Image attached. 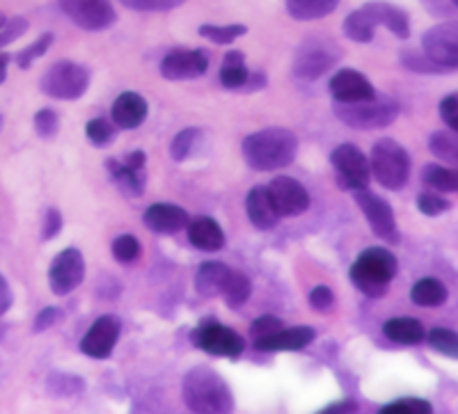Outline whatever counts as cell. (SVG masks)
Here are the masks:
<instances>
[{"label":"cell","instance_id":"obj_52","mask_svg":"<svg viewBox=\"0 0 458 414\" xmlns=\"http://www.w3.org/2000/svg\"><path fill=\"white\" fill-rule=\"evenodd\" d=\"M12 302H14V295H12L10 284H7L5 277L0 275V317H3L5 311H10Z\"/></svg>","mask_w":458,"mask_h":414},{"label":"cell","instance_id":"obj_45","mask_svg":"<svg viewBox=\"0 0 458 414\" xmlns=\"http://www.w3.org/2000/svg\"><path fill=\"white\" fill-rule=\"evenodd\" d=\"M310 305H312L314 311H318V314H328L330 309H333L335 305V295L333 291L328 289V286H314L312 291H310Z\"/></svg>","mask_w":458,"mask_h":414},{"label":"cell","instance_id":"obj_41","mask_svg":"<svg viewBox=\"0 0 458 414\" xmlns=\"http://www.w3.org/2000/svg\"><path fill=\"white\" fill-rule=\"evenodd\" d=\"M51 44H53V32H47V35L39 37L35 44H30V46L23 48V51L16 55V64H19L21 69H28L32 63H35L37 57H42L44 53L48 51Z\"/></svg>","mask_w":458,"mask_h":414},{"label":"cell","instance_id":"obj_1","mask_svg":"<svg viewBox=\"0 0 458 414\" xmlns=\"http://www.w3.org/2000/svg\"><path fill=\"white\" fill-rule=\"evenodd\" d=\"M183 401L188 410L199 414H227L234 410V396L220 373L208 367H195L183 378Z\"/></svg>","mask_w":458,"mask_h":414},{"label":"cell","instance_id":"obj_27","mask_svg":"<svg viewBox=\"0 0 458 414\" xmlns=\"http://www.w3.org/2000/svg\"><path fill=\"white\" fill-rule=\"evenodd\" d=\"M108 172L113 176V182L117 183V188L126 197H138L145 190V174H142V170H133L124 161H108Z\"/></svg>","mask_w":458,"mask_h":414},{"label":"cell","instance_id":"obj_3","mask_svg":"<svg viewBox=\"0 0 458 414\" xmlns=\"http://www.w3.org/2000/svg\"><path fill=\"white\" fill-rule=\"evenodd\" d=\"M396 257L390 249L367 248L351 266V282L355 289L362 291L367 298H383L390 289V282L396 277Z\"/></svg>","mask_w":458,"mask_h":414},{"label":"cell","instance_id":"obj_25","mask_svg":"<svg viewBox=\"0 0 458 414\" xmlns=\"http://www.w3.org/2000/svg\"><path fill=\"white\" fill-rule=\"evenodd\" d=\"M378 21H376L374 12H371L369 3L365 7H360V10L351 12L346 16V21H344V35L349 37L351 42L358 44H367L374 39V32Z\"/></svg>","mask_w":458,"mask_h":414},{"label":"cell","instance_id":"obj_29","mask_svg":"<svg viewBox=\"0 0 458 414\" xmlns=\"http://www.w3.org/2000/svg\"><path fill=\"white\" fill-rule=\"evenodd\" d=\"M447 298V286L436 277H424L411 289V300L420 307H443Z\"/></svg>","mask_w":458,"mask_h":414},{"label":"cell","instance_id":"obj_33","mask_svg":"<svg viewBox=\"0 0 458 414\" xmlns=\"http://www.w3.org/2000/svg\"><path fill=\"white\" fill-rule=\"evenodd\" d=\"M428 149L433 156L443 158V161L458 165V133H447V131H437L428 140Z\"/></svg>","mask_w":458,"mask_h":414},{"label":"cell","instance_id":"obj_53","mask_svg":"<svg viewBox=\"0 0 458 414\" xmlns=\"http://www.w3.org/2000/svg\"><path fill=\"white\" fill-rule=\"evenodd\" d=\"M355 410H358V405H355L353 401H349V403L328 405V408H326V412H355Z\"/></svg>","mask_w":458,"mask_h":414},{"label":"cell","instance_id":"obj_42","mask_svg":"<svg viewBox=\"0 0 458 414\" xmlns=\"http://www.w3.org/2000/svg\"><path fill=\"white\" fill-rule=\"evenodd\" d=\"M431 414L433 412V405L428 401L422 399H401L394 401V403L386 405L383 408V414Z\"/></svg>","mask_w":458,"mask_h":414},{"label":"cell","instance_id":"obj_17","mask_svg":"<svg viewBox=\"0 0 458 414\" xmlns=\"http://www.w3.org/2000/svg\"><path fill=\"white\" fill-rule=\"evenodd\" d=\"M330 94H333L335 101L349 104V101L371 98L376 89L365 73L355 72V69H342V72H337L330 78Z\"/></svg>","mask_w":458,"mask_h":414},{"label":"cell","instance_id":"obj_10","mask_svg":"<svg viewBox=\"0 0 458 414\" xmlns=\"http://www.w3.org/2000/svg\"><path fill=\"white\" fill-rule=\"evenodd\" d=\"M335 172H337L339 186L346 190H360L367 188L371 179V167L367 156L355 145H339L330 156Z\"/></svg>","mask_w":458,"mask_h":414},{"label":"cell","instance_id":"obj_31","mask_svg":"<svg viewBox=\"0 0 458 414\" xmlns=\"http://www.w3.org/2000/svg\"><path fill=\"white\" fill-rule=\"evenodd\" d=\"M422 182L437 192H458V170L428 163L422 170Z\"/></svg>","mask_w":458,"mask_h":414},{"label":"cell","instance_id":"obj_32","mask_svg":"<svg viewBox=\"0 0 458 414\" xmlns=\"http://www.w3.org/2000/svg\"><path fill=\"white\" fill-rule=\"evenodd\" d=\"M250 293H252L250 280H248L243 273H239V270H229L227 282H225V289H223V295H225V300H227V305L229 307L245 305V302H248V298H250Z\"/></svg>","mask_w":458,"mask_h":414},{"label":"cell","instance_id":"obj_49","mask_svg":"<svg viewBox=\"0 0 458 414\" xmlns=\"http://www.w3.org/2000/svg\"><path fill=\"white\" fill-rule=\"evenodd\" d=\"M63 229V213L57 211V208H48L44 213V224H42V239L51 241L55 239L57 233Z\"/></svg>","mask_w":458,"mask_h":414},{"label":"cell","instance_id":"obj_40","mask_svg":"<svg viewBox=\"0 0 458 414\" xmlns=\"http://www.w3.org/2000/svg\"><path fill=\"white\" fill-rule=\"evenodd\" d=\"M85 133L94 147H108L114 140V124L108 120H92Z\"/></svg>","mask_w":458,"mask_h":414},{"label":"cell","instance_id":"obj_13","mask_svg":"<svg viewBox=\"0 0 458 414\" xmlns=\"http://www.w3.org/2000/svg\"><path fill=\"white\" fill-rule=\"evenodd\" d=\"M60 7L83 30L99 32L114 23L110 0H60Z\"/></svg>","mask_w":458,"mask_h":414},{"label":"cell","instance_id":"obj_28","mask_svg":"<svg viewBox=\"0 0 458 414\" xmlns=\"http://www.w3.org/2000/svg\"><path fill=\"white\" fill-rule=\"evenodd\" d=\"M339 0H286V12L296 21H317L333 14Z\"/></svg>","mask_w":458,"mask_h":414},{"label":"cell","instance_id":"obj_36","mask_svg":"<svg viewBox=\"0 0 458 414\" xmlns=\"http://www.w3.org/2000/svg\"><path fill=\"white\" fill-rule=\"evenodd\" d=\"M48 392H53L55 396H76V393L83 392L85 384L81 383L79 376H67V373H51L47 383Z\"/></svg>","mask_w":458,"mask_h":414},{"label":"cell","instance_id":"obj_57","mask_svg":"<svg viewBox=\"0 0 458 414\" xmlns=\"http://www.w3.org/2000/svg\"><path fill=\"white\" fill-rule=\"evenodd\" d=\"M452 3H454V5H456V7H458V0H452Z\"/></svg>","mask_w":458,"mask_h":414},{"label":"cell","instance_id":"obj_21","mask_svg":"<svg viewBox=\"0 0 458 414\" xmlns=\"http://www.w3.org/2000/svg\"><path fill=\"white\" fill-rule=\"evenodd\" d=\"M147 117V101L136 92H124L114 98L113 122L120 129H138Z\"/></svg>","mask_w":458,"mask_h":414},{"label":"cell","instance_id":"obj_26","mask_svg":"<svg viewBox=\"0 0 458 414\" xmlns=\"http://www.w3.org/2000/svg\"><path fill=\"white\" fill-rule=\"evenodd\" d=\"M371 12H374L378 26H386L399 39H408L411 37V19L401 7L390 5V3H369Z\"/></svg>","mask_w":458,"mask_h":414},{"label":"cell","instance_id":"obj_6","mask_svg":"<svg viewBox=\"0 0 458 414\" xmlns=\"http://www.w3.org/2000/svg\"><path fill=\"white\" fill-rule=\"evenodd\" d=\"M342 51L330 37H310L298 46L293 57V73L302 80H317L339 63Z\"/></svg>","mask_w":458,"mask_h":414},{"label":"cell","instance_id":"obj_15","mask_svg":"<svg viewBox=\"0 0 458 414\" xmlns=\"http://www.w3.org/2000/svg\"><path fill=\"white\" fill-rule=\"evenodd\" d=\"M122 323L117 317H101L92 323L88 332H85L83 342H81V351L92 359H106L113 352L114 343L120 339Z\"/></svg>","mask_w":458,"mask_h":414},{"label":"cell","instance_id":"obj_58","mask_svg":"<svg viewBox=\"0 0 458 414\" xmlns=\"http://www.w3.org/2000/svg\"><path fill=\"white\" fill-rule=\"evenodd\" d=\"M0 126H3V117H0Z\"/></svg>","mask_w":458,"mask_h":414},{"label":"cell","instance_id":"obj_4","mask_svg":"<svg viewBox=\"0 0 458 414\" xmlns=\"http://www.w3.org/2000/svg\"><path fill=\"white\" fill-rule=\"evenodd\" d=\"M335 114L351 129L376 131L386 129L399 117V104L394 98L376 92L374 97L362 101H349V104L335 101Z\"/></svg>","mask_w":458,"mask_h":414},{"label":"cell","instance_id":"obj_55","mask_svg":"<svg viewBox=\"0 0 458 414\" xmlns=\"http://www.w3.org/2000/svg\"><path fill=\"white\" fill-rule=\"evenodd\" d=\"M5 21H7V19H5V16H3V14H0V28H3V26H5Z\"/></svg>","mask_w":458,"mask_h":414},{"label":"cell","instance_id":"obj_56","mask_svg":"<svg viewBox=\"0 0 458 414\" xmlns=\"http://www.w3.org/2000/svg\"><path fill=\"white\" fill-rule=\"evenodd\" d=\"M3 332H5V330H3V325H0V337H3Z\"/></svg>","mask_w":458,"mask_h":414},{"label":"cell","instance_id":"obj_9","mask_svg":"<svg viewBox=\"0 0 458 414\" xmlns=\"http://www.w3.org/2000/svg\"><path fill=\"white\" fill-rule=\"evenodd\" d=\"M353 192H355V202H358V207L362 208V213H365V218L367 223H369L371 232H374L378 239L386 241V243L390 245L399 243V229H396L394 211H392L390 204H387L383 197L367 190V188H360V190H353Z\"/></svg>","mask_w":458,"mask_h":414},{"label":"cell","instance_id":"obj_46","mask_svg":"<svg viewBox=\"0 0 458 414\" xmlns=\"http://www.w3.org/2000/svg\"><path fill=\"white\" fill-rule=\"evenodd\" d=\"M26 30H28V21L23 19V16H14V19L5 21V26L0 28V48L12 44L14 39H19Z\"/></svg>","mask_w":458,"mask_h":414},{"label":"cell","instance_id":"obj_35","mask_svg":"<svg viewBox=\"0 0 458 414\" xmlns=\"http://www.w3.org/2000/svg\"><path fill=\"white\" fill-rule=\"evenodd\" d=\"M245 32H248V28L241 26V23H234V26H199V35L214 44H232Z\"/></svg>","mask_w":458,"mask_h":414},{"label":"cell","instance_id":"obj_44","mask_svg":"<svg viewBox=\"0 0 458 414\" xmlns=\"http://www.w3.org/2000/svg\"><path fill=\"white\" fill-rule=\"evenodd\" d=\"M57 129H60V120H57V114L53 110L44 108L35 114V131L39 138L51 140V138H55Z\"/></svg>","mask_w":458,"mask_h":414},{"label":"cell","instance_id":"obj_39","mask_svg":"<svg viewBox=\"0 0 458 414\" xmlns=\"http://www.w3.org/2000/svg\"><path fill=\"white\" fill-rule=\"evenodd\" d=\"M113 257L120 261V264H131V261H136L138 257H140V243H138L133 236L124 233L120 239H114Z\"/></svg>","mask_w":458,"mask_h":414},{"label":"cell","instance_id":"obj_7","mask_svg":"<svg viewBox=\"0 0 458 414\" xmlns=\"http://www.w3.org/2000/svg\"><path fill=\"white\" fill-rule=\"evenodd\" d=\"M39 88L44 94L60 101H76L83 97L89 88V72L79 63H55L44 72Z\"/></svg>","mask_w":458,"mask_h":414},{"label":"cell","instance_id":"obj_38","mask_svg":"<svg viewBox=\"0 0 458 414\" xmlns=\"http://www.w3.org/2000/svg\"><path fill=\"white\" fill-rule=\"evenodd\" d=\"M417 208L427 218H437V215H443V213H447L452 208V202L440 195H433V192H422V195L417 197Z\"/></svg>","mask_w":458,"mask_h":414},{"label":"cell","instance_id":"obj_14","mask_svg":"<svg viewBox=\"0 0 458 414\" xmlns=\"http://www.w3.org/2000/svg\"><path fill=\"white\" fill-rule=\"evenodd\" d=\"M268 195H271L276 211L280 213V218H296L310 208V192L301 182L292 179V176H277L268 186Z\"/></svg>","mask_w":458,"mask_h":414},{"label":"cell","instance_id":"obj_16","mask_svg":"<svg viewBox=\"0 0 458 414\" xmlns=\"http://www.w3.org/2000/svg\"><path fill=\"white\" fill-rule=\"evenodd\" d=\"M208 69V60L202 51H170L161 63V73L167 80H191Z\"/></svg>","mask_w":458,"mask_h":414},{"label":"cell","instance_id":"obj_24","mask_svg":"<svg viewBox=\"0 0 458 414\" xmlns=\"http://www.w3.org/2000/svg\"><path fill=\"white\" fill-rule=\"evenodd\" d=\"M229 270L225 264L218 261H207V264L199 266L198 275H195V289L204 298H216V295H223L225 282H227Z\"/></svg>","mask_w":458,"mask_h":414},{"label":"cell","instance_id":"obj_34","mask_svg":"<svg viewBox=\"0 0 458 414\" xmlns=\"http://www.w3.org/2000/svg\"><path fill=\"white\" fill-rule=\"evenodd\" d=\"M427 342L433 351H437L440 355H447V358L458 359V332L447 330V327H433L427 334Z\"/></svg>","mask_w":458,"mask_h":414},{"label":"cell","instance_id":"obj_2","mask_svg":"<svg viewBox=\"0 0 458 414\" xmlns=\"http://www.w3.org/2000/svg\"><path fill=\"white\" fill-rule=\"evenodd\" d=\"M298 154V138L289 129H264L243 140V156L252 170L271 172L292 165Z\"/></svg>","mask_w":458,"mask_h":414},{"label":"cell","instance_id":"obj_5","mask_svg":"<svg viewBox=\"0 0 458 414\" xmlns=\"http://www.w3.org/2000/svg\"><path fill=\"white\" fill-rule=\"evenodd\" d=\"M371 174L387 190H401L411 176V156L392 138H383L374 145L369 158Z\"/></svg>","mask_w":458,"mask_h":414},{"label":"cell","instance_id":"obj_22","mask_svg":"<svg viewBox=\"0 0 458 414\" xmlns=\"http://www.w3.org/2000/svg\"><path fill=\"white\" fill-rule=\"evenodd\" d=\"M188 241L202 252H218L225 245V233L214 218H195L188 223Z\"/></svg>","mask_w":458,"mask_h":414},{"label":"cell","instance_id":"obj_30","mask_svg":"<svg viewBox=\"0 0 458 414\" xmlns=\"http://www.w3.org/2000/svg\"><path fill=\"white\" fill-rule=\"evenodd\" d=\"M248 67H245V57L241 51H229L223 60V67H220V83L227 89H243V85L248 83Z\"/></svg>","mask_w":458,"mask_h":414},{"label":"cell","instance_id":"obj_19","mask_svg":"<svg viewBox=\"0 0 458 414\" xmlns=\"http://www.w3.org/2000/svg\"><path fill=\"white\" fill-rule=\"evenodd\" d=\"M188 213L174 204H151L145 211V224L154 233H177L188 227Z\"/></svg>","mask_w":458,"mask_h":414},{"label":"cell","instance_id":"obj_43","mask_svg":"<svg viewBox=\"0 0 458 414\" xmlns=\"http://www.w3.org/2000/svg\"><path fill=\"white\" fill-rule=\"evenodd\" d=\"M120 3L136 12H167L183 5L186 0H120Z\"/></svg>","mask_w":458,"mask_h":414},{"label":"cell","instance_id":"obj_18","mask_svg":"<svg viewBox=\"0 0 458 414\" xmlns=\"http://www.w3.org/2000/svg\"><path fill=\"white\" fill-rule=\"evenodd\" d=\"M317 332L312 327H289V330H277L268 337L255 339L257 351L276 352V351H301V348H308L314 342Z\"/></svg>","mask_w":458,"mask_h":414},{"label":"cell","instance_id":"obj_20","mask_svg":"<svg viewBox=\"0 0 458 414\" xmlns=\"http://www.w3.org/2000/svg\"><path fill=\"white\" fill-rule=\"evenodd\" d=\"M245 211H248V218L261 232H268V229L276 227L280 223V213L276 211V204H273L271 195H268V188L257 186L248 192L245 197Z\"/></svg>","mask_w":458,"mask_h":414},{"label":"cell","instance_id":"obj_54","mask_svg":"<svg viewBox=\"0 0 458 414\" xmlns=\"http://www.w3.org/2000/svg\"><path fill=\"white\" fill-rule=\"evenodd\" d=\"M7 64H10V55H7V53H0V85L5 83Z\"/></svg>","mask_w":458,"mask_h":414},{"label":"cell","instance_id":"obj_12","mask_svg":"<svg viewBox=\"0 0 458 414\" xmlns=\"http://www.w3.org/2000/svg\"><path fill=\"white\" fill-rule=\"evenodd\" d=\"M85 277V259L81 249L67 248L57 254L48 268V284L55 295H67L81 286Z\"/></svg>","mask_w":458,"mask_h":414},{"label":"cell","instance_id":"obj_48","mask_svg":"<svg viewBox=\"0 0 458 414\" xmlns=\"http://www.w3.org/2000/svg\"><path fill=\"white\" fill-rule=\"evenodd\" d=\"M401 60H403V64H406L408 69H412V72H422V73H443V69L437 67L436 63H431L427 55H412V53H403L401 55Z\"/></svg>","mask_w":458,"mask_h":414},{"label":"cell","instance_id":"obj_50","mask_svg":"<svg viewBox=\"0 0 458 414\" xmlns=\"http://www.w3.org/2000/svg\"><path fill=\"white\" fill-rule=\"evenodd\" d=\"M277 330H282V321L276 317H259L250 327L252 339L268 337V334H273V332H277Z\"/></svg>","mask_w":458,"mask_h":414},{"label":"cell","instance_id":"obj_8","mask_svg":"<svg viewBox=\"0 0 458 414\" xmlns=\"http://www.w3.org/2000/svg\"><path fill=\"white\" fill-rule=\"evenodd\" d=\"M422 53L443 72L458 69V21L440 23L424 32Z\"/></svg>","mask_w":458,"mask_h":414},{"label":"cell","instance_id":"obj_23","mask_svg":"<svg viewBox=\"0 0 458 414\" xmlns=\"http://www.w3.org/2000/svg\"><path fill=\"white\" fill-rule=\"evenodd\" d=\"M383 334H386L390 342L401 343V346H415V343L424 342V337H427L422 323L411 317L390 318V321L383 325Z\"/></svg>","mask_w":458,"mask_h":414},{"label":"cell","instance_id":"obj_47","mask_svg":"<svg viewBox=\"0 0 458 414\" xmlns=\"http://www.w3.org/2000/svg\"><path fill=\"white\" fill-rule=\"evenodd\" d=\"M440 117L454 133H458V92L449 94L440 101Z\"/></svg>","mask_w":458,"mask_h":414},{"label":"cell","instance_id":"obj_37","mask_svg":"<svg viewBox=\"0 0 458 414\" xmlns=\"http://www.w3.org/2000/svg\"><path fill=\"white\" fill-rule=\"evenodd\" d=\"M198 140H199V131L198 129H183L182 133L174 135V140H172V158L174 161H186L188 156L193 154L195 147H198Z\"/></svg>","mask_w":458,"mask_h":414},{"label":"cell","instance_id":"obj_11","mask_svg":"<svg viewBox=\"0 0 458 414\" xmlns=\"http://www.w3.org/2000/svg\"><path fill=\"white\" fill-rule=\"evenodd\" d=\"M193 343L208 355H220V358H239L245 346L239 332L220 325L218 321H204L193 332Z\"/></svg>","mask_w":458,"mask_h":414},{"label":"cell","instance_id":"obj_51","mask_svg":"<svg viewBox=\"0 0 458 414\" xmlns=\"http://www.w3.org/2000/svg\"><path fill=\"white\" fill-rule=\"evenodd\" d=\"M63 318V311L57 309V307H47V309H42L39 314H37L35 318V325H32V330L35 332H44L48 330V327L55 325L57 321Z\"/></svg>","mask_w":458,"mask_h":414}]
</instances>
